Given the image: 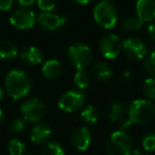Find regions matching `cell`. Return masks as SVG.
<instances>
[{"label":"cell","mask_w":155,"mask_h":155,"mask_svg":"<svg viewBox=\"0 0 155 155\" xmlns=\"http://www.w3.org/2000/svg\"><path fill=\"white\" fill-rule=\"evenodd\" d=\"M5 91L13 100L22 99L31 91L30 77L22 70H11L5 78Z\"/></svg>","instance_id":"6da1fadb"},{"label":"cell","mask_w":155,"mask_h":155,"mask_svg":"<svg viewBox=\"0 0 155 155\" xmlns=\"http://www.w3.org/2000/svg\"><path fill=\"white\" fill-rule=\"evenodd\" d=\"M127 118L133 123L147 124L155 118V105L144 99L134 100L127 107Z\"/></svg>","instance_id":"7a4b0ae2"},{"label":"cell","mask_w":155,"mask_h":155,"mask_svg":"<svg viewBox=\"0 0 155 155\" xmlns=\"http://www.w3.org/2000/svg\"><path fill=\"white\" fill-rule=\"evenodd\" d=\"M94 18L96 22L103 29H112L118 20L116 9L110 0H102L94 9Z\"/></svg>","instance_id":"3957f363"},{"label":"cell","mask_w":155,"mask_h":155,"mask_svg":"<svg viewBox=\"0 0 155 155\" xmlns=\"http://www.w3.org/2000/svg\"><path fill=\"white\" fill-rule=\"evenodd\" d=\"M106 151L108 155H131L133 142L127 133L116 131L112 133L106 142Z\"/></svg>","instance_id":"277c9868"},{"label":"cell","mask_w":155,"mask_h":155,"mask_svg":"<svg viewBox=\"0 0 155 155\" xmlns=\"http://www.w3.org/2000/svg\"><path fill=\"white\" fill-rule=\"evenodd\" d=\"M67 56H68L70 64L75 67L77 70L85 69L91 65L93 61V52L91 48L82 43H78L70 46Z\"/></svg>","instance_id":"5b68a950"},{"label":"cell","mask_w":155,"mask_h":155,"mask_svg":"<svg viewBox=\"0 0 155 155\" xmlns=\"http://www.w3.org/2000/svg\"><path fill=\"white\" fill-rule=\"evenodd\" d=\"M86 96L83 91L71 89L61 96L58 100V107L66 113H74L84 107Z\"/></svg>","instance_id":"8992f818"},{"label":"cell","mask_w":155,"mask_h":155,"mask_svg":"<svg viewBox=\"0 0 155 155\" xmlns=\"http://www.w3.org/2000/svg\"><path fill=\"white\" fill-rule=\"evenodd\" d=\"M20 112L25 120L29 122H38L45 116L46 105L41 99L33 98L22 103Z\"/></svg>","instance_id":"52a82bcc"},{"label":"cell","mask_w":155,"mask_h":155,"mask_svg":"<svg viewBox=\"0 0 155 155\" xmlns=\"http://www.w3.org/2000/svg\"><path fill=\"white\" fill-rule=\"evenodd\" d=\"M121 49H122V44L116 34H112V33L104 34L99 41L100 52L104 58L108 60L116 58L120 54Z\"/></svg>","instance_id":"ba28073f"},{"label":"cell","mask_w":155,"mask_h":155,"mask_svg":"<svg viewBox=\"0 0 155 155\" xmlns=\"http://www.w3.org/2000/svg\"><path fill=\"white\" fill-rule=\"evenodd\" d=\"M36 17L31 10L21 8L17 9L10 16V22L14 28L18 30H28L35 25Z\"/></svg>","instance_id":"9c48e42d"},{"label":"cell","mask_w":155,"mask_h":155,"mask_svg":"<svg viewBox=\"0 0 155 155\" xmlns=\"http://www.w3.org/2000/svg\"><path fill=\"white\" fill-rule=\"evenodd\" d=\"M37 22L47 31H55L65 25L66 18L63 15L53 12H41L37 15Z\"/></svg>","instance_id":"30bf717a"},{"label":"cell","mask_w":155,"mask_h":155,"mask_svg":"<svg viewBox=\"0 0 155 155\" xmlns=\"http://www.w3.org/2000/svg\"><path fill=\"white\" fill-rule=\"evenodd\" d=\"M125 54L133 60H142L147 54V46L140 38L130 37L122 44Z\"/></svg>","instance_id":"8fae6325"},{"label":"cell","mask_w":155,"mask_h":155,"mask_svg":"<svg viewBox=\"0 0 155 155\" xmlns=\"http://www.w3.org/2000/svg\"><path fill=\"white\" fill-rule=\"evenodd\" d=\"M71 142L73 147L79 151H85L91 143V133L86 127H80L75 129L71 136Z\"/></svg>","instance_id":"7c38bea8"},{"label":"cell","mask_w":155,"mask_h":155,"mask_svg":"<svg viewBox=\"0 0 155 155\" xmlns=\"http://www.w3.org/2000/svg\"><path fill=\"white\" fill-rule=\"evenodd\" d=\"M137 17L142 22H151L155 19V0H137Z\"/></svg>","instance_id":"4fadbf2b"},{"label":"cell","mask_w":155,"mask_h":155,"mask_svg":"<svg viewBox=\"0 0 155 155\" xmlns=\"http://www.w3.org/2000/svg\"><path fill=\"white\" fill-rule=\"evenodd\" d=\"M20 58L25 64L35 66L43 62V54L35 46H27L20 52Z\"/></svg>","instance_id":"5bb4252c"},{"label":"cell","mask_w":155,"mask_h":155,"mask_svg":"<svg viewBox=\"0 0 155 155\" xmlns=\"http://www.w3.org/2000/svg\"><path fill=\"white\" fill-rule=\"evenodd\" d=\"M51 129L46 123H37L32 127L30 133L31 140L37 144L48 141L51 137Z\"/></svg>","instance_id":"9a60e30c"},{"label":"cell","mask_w":155,"mask_h":155,"mask_svg":"<svg viewBox=\"0 0 155 155\" xmlns=\"http://www.w3.org/2000/svg\"><path fill=\"white\" fill-rule=\"evenodd\" d=\"M44 77L49 80H55L62 73V66L61 63L56 60H48L44 63V66L41 68Z\"/></svg>","instance_id":"2e32d148"},{"label":"cell","mask_w":155,"mask_h":155,"mask_svg":"<svg viewBox=\"0 0 155 155\" xmlns=\"http://www.w3.org/2000/svg\"><path fill=\"white\" fill-rule=\"evenodd\" d=\"M93 75L98 82H106L113 77V70L105 63H97L93 67Z\"/></svg>","instance_id":"e0dca14e"},{"label":"cell","mask_w":155,"mask_h":155,"mask_svg":"<svg viewBox=\"0 0 155 155\" xmlns=\"http://www.w3.org/2000/svg\"><path fill=\"white\" fill-rule=\"evenodd\" d=\"M18 50L15 44L10 41H0V58L5 61H11L17 56Z\"/></svg>","instance_id":"ac0fdd59"},{"label":"cell","mask_w":155,"mask_h":155,"mask_svg":"<svg viewBox=\"0 0 155 155\" xmlns=\"http://www.w3.org/2000/svg\"><path fill=\"white\" fill-rule=\"evenodd\" d=\"M142 24L137 16H127L121 20V28L127 32H136L142 28Z\"/></svg>","instance_id":"d6986e66"},{"label":"cell","mask_w":155,"mask_h":155,"mask_svg":"<svg viewBox=\"0 0 155 155\" xmlns=\"http://www.w3.org/2000/svg\"><path fill=\"white\" fill-rule=\"evenodd\" d=\"M106 117L110 121H117L122 117L123 114V107L119 102H112L107 105L105 110Z\"/></svg>","instance_id":"ffe728a7"},{"label":"cell","mask_w":155,"mask_h":155,"mask_svg":"<svg viewBox=\"0 0 155 155\" xmlns=\"http://www.w3.org/2000/svg\"><path fill=\"white\" fill-rule=\"evenodd\" d=\"M73 82L80 89H84L88 87L89 83H91V75L85 69L77 70L74 77H73Z\"/></svg>","instance_id":"44dd1931"},{"label":"cell","mask_w":155,"mask_h":155,"mask_svg":"<svg viewBox=\"0 0 155 155\" xmlns=\"http://www.w3.org/2000/svg\"><path fill=\"white\" fill-rule=\"evenodd\" d=\"M81 117H82L83 121L86 122L87 124H95L98 121L99 114H98V110L93 105H88L82 110Z\"/></svg>","instance_id":"7402d4cb"},{"label":"cell","mask_w":155,"mask_h":155,"mask_svg":"<svg viewBox=\"0 0 155 155\" xmlns=\"http://www.w3.org/2000/svg\"><path fill=\"white\" fill-rule=\"evenodd\" d=\"M41 155H65V151L61 143L51 141L45 146L41 151Z\"/></svg>","instance_id":"603a6c76"},{"label":"cell","mask_w":155,"mask_h":155,"mask_svg":"<svg viewBox=\"0 0 155 155\" xmlns=\"http://www.w3.org/2000/svg\"><path fill=\"white\" fill-rule=\"evenodd\" d=\"M144 96L150 100H155V78H148L142 85Z\"/></svg>","instance_id":"cb8c5ba5"},{"label":"cell","mask_w":155,"mask_h":155,"mask_svg":"<svg viewBox=\"0 0 155 155\" xmlns=\"http://www.w3.org/2000/svg\"><path fill=\"white\" fill-rule=\"evenodd\" d=\"M25 149L26 147L24 142L18 139H12L8 146V150L11 155H22L25 153Z\"/></svg>","instance_id":"d4e9b609"},{"label":"cell","mask_w":155,"mask_h":155,"mask_svg":"<svg viewBox=\"0 0 155 155\" xmlns=\"http://www.w3.org/2000/svg\"><path fill=\"white\" fill-rule=\"evenodd\" d=\"M8 129L11 133H21L26 129V122L22 118H14L8 125Z\"/></svg>","instance_id":"484cf974"},{"label":"cell","mask_w":155,"mask_h":155,"mask_svg":"<svg viewBox=\"0 0 155 155\" xmlns=\"http://www.w3.org/2000/svg\"><path fill=\"white\" fill-rule=\"evenodd\" d=\"M142 147L146 151L155 150V132H149L142 138Z\"/></svg>","instance_id":"4316f807"},{"label":"cell","mask_w":155,"mask_h":155,"mask_svg":"<svg viewBox=\"0 0 155 155\" xmlns=\"http://www.w3.org/2000/svg\"><path fill=\"white\" fill-rule=\"evenodd\" d=\"M144 69L149 74L155 78V50L147 56L144 61Z\"/></svg>","instance_id":"83f0119b"},{"label":"cell","mask_w":155,"mask_h":155,"mask_svg":"<svg viewBox=\"0 0 155 155\" xmlns=\"http://www.w3.org/2000/svg\"><path fill=\"white\" fill-rule=\"evenodd\" d=\"M36 2L41 12H52L55 8L54 0H36Z\"/></svg>","instance_id":"f1b7e54d"},{"label":"cell","mask_w":155,"mask_h":155,"mask_svg":"<svg viewBox=\"0 0 155 155\" xmlns=\"http://www.w3.org/2000/svg\"><path fill=\"white\" fill-rule=\"evenodd\" d=\"M132 125H133V122L129 118L121 119L120 122H119V131L123 132V133H127V131L131 129Z\"/></svg>","instance_id":"f546056e"},{"label":"cell","mask_w":155,"mask_h":155,"mask_svg":"<svg viewBox=\"0 0 155 155\" xmlns=\"http://www.w3.org/2000/svg\"><path fill=\"white\" fill-rule=\"evenodd\" d=\"M13 5V0H0V10L9 11Z\"/></svg>","instance_id":"4dcf8cb0"},{"label":"cell","mask_w":155,"mask_h":155,"mask_svg":"<svg viewBox=\"0 0 155 155\" xmlns=\"http://www.w3.org/2000/svg\"><path fill=\"white\" fill-rule=\"evenodd\" d=\"M16 2H17L20 7L28 8V7H31V5L35 2V0H16Z\"/></svg>","instance_id":"1f68e13d"},{"label":"cell","mask_w":155,"mask_h":155,"mask_svg":"<svg viewBox=\"0 0 155 155\" xmlns=\"http://www.w3.org/2000/svg\"><path fill=\"white\" fill-rule=\"evenodd\" d=\"M148 34L152 41H155V24L150 25L148 28Z\"/></svg>","instance_id":"d6a6232c"},{"label":"cell","mask_w":155,"mask_h":155,"mask_svg":"<svg viewBox=\"0 0 155 155\" xmlns=\"http://www.w3.org/2000/svg\"><path fill=\"white\" fill-rule=\"evenodd\" d=\"M131 155H148V154L146 152H143V151L139 150V149H135V150L132 151Z\"/></svg>","instance_id":"836d02e7"},{"label":"cell","mask_w":155,"mask_h":155,"mask_svg":"<svg viewBox=\"0 0 155 155\" xmlns=\"http://www.w3.org/2000/svg\"><path fill=\"white\" fill-rule=\"evenodd\" d=\"M74 2H77V3H79V5H88L89 2H91L93 0H73Z\"/></svg>","instance_id":"e575fe53"},{"label":"cell","mask_w":155,"mask_h":155,"mask_svg":"<svg viewBox=\"0 0 155 155\" xmlns=\"http://www.w3.org/2000/svg\"><path fill=\"white\" fill-rule=\"evenodd\" d=\"M123 78H124L125 80H130V79H131V72H130V71H125V72L123 73Z\"/></svg>","instance_id":"d590c367"},{"label":"cell","mask_w":155,"mask_h":155,"mask_svg":"<svg viewBox=\"0 0 155 155\" xmlns=\"http://www.w3.org/2000/svg\"><path fill=\"white\" fill-rule=\"evenodd\" d=\"M2 98H3V89L0 87V101L2 100Z\"/></svg>","instance_id":"8d00e7d4"},{"label":"cell","mask_w":155,"mask_h":155,"mask_svg":"<svg viewBox=\"0 0 155 155\" xmlns=\"http://www.w3.org/2000/svg\"><path fill=\"white\" fill-rule=\"evenodd\" d=\"M2 119H3V113H2V110L0 108V122L2 121Z\"/></svg>","instance_id":"74e56055"}]
</instances>
